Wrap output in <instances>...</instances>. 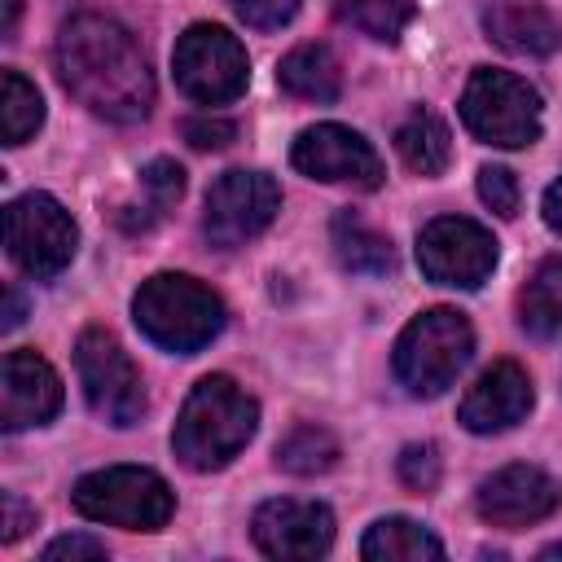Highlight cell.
Masks as SVG:
<instances>
[{
  "label": "cell",
  "mask_w": 562,
  "mask_h": 562,
  "mask_svg": "<svg viewBox=\"0 0 562 562\" xmlns=\"http://www.w3.org/2000/svg\"><path fill=\"white\" fill-rule=\"evenodd\" d=\"M479 198L501 220H514L518 215V180H514V171L509 167H483L479 171Z\"/></svg>",
  "instance_id": "83f0119b"
},
{
  "label": "cell",
  "mask_w": 562,
  "mask_h": 562,
  "mask_svg": "<svg viewBox=\"0 0 562 562\" xmlns=\"http://www.w3.org/2000/svg\"><path fill=\"white\" fill-rule=\"evenodd\" d=\"M31 527H35V509H31L18 492H4V496H0V540L13 544V540H22Z\"/></svg>",
  "instance_id": "4dcf8cb0"
},
{
  "label": "cell",
  "mask_w": 562,
  "mask_h": 562,
  "mask_svg": "<svg viewBox=\"0 0 562 562\" xmlns=\"http://www.w3.org/2000/svg\"><path fill=\"white\" fill-rule=\"evenodd\" d=\"M518 325L531 338L562 334V255L544 259L531 272V281L518 290Z\"/></svg>",
  "instance_id": "7402d4cb"
},
{
  "label": "cell",
  "mask_w": 562,
  "mask_h": 562,
  "mask_svg": "<svg viewBox=\"0 0 562 562\" xmlns=\"http://www.w3.org/2000/svg\"><path fill=\"white\" fill-rule=\"evenodd\" d=\"M461 123L483 145L527 149L540 140V92L514 70L479 66L461 92Z\"/></svg>",
  "instance_id": "8992f818"
},
{
  "label": "cell",
  "mask_w": 562,
  "mask_h": 562,
  "mask_svg": "<svg viewBox=\"0 0 562 562\" xmlns=\"http://www.w3.org/2000/svg\"><path fill=\"white\" fill-rule=\"evenodd\" d=\"M44 123V97L40 88L18 75V70H4L0 75V136L4 145H26Z\"/></svg>",
  "instance_id": "d4e9b609"
},
{
  "label": "cell",
  "mask_w": 562,
  "mask_h": 562,
  "mask_svg": "<svg viewBox=\"0 0 562 562\" xmlns=\"http://www.w3.org/2000/svg\"><path fill=\"white\" fill-rule=\"evenodd\" d=\"M329 241H334V255L347 272L356 277H386L395 268V250H391V237H382L373 224H364L356 211H338L334 224H329Z\"/></svg>",
  "instance_id": "d6986e66"
},
{
  "label": "cell",
  "mask_w": 562,
  "mask_h": 562,
  "mask_svg": "<svg viewBox=\"0 0 562 562\" xmlns=\"http://www.w3.org/2000/svg\"><path fill=\"white\" fill-rule=\"evenodd\" d=\"M395 149L404 158L408 171L417 176H439L448 162H452V136H448V123L435 114V110H408L404 123L395 127Z\"/></svg>",
  "instance_id": "44dd1931"
},
{
  "label": "cell",
  "mask_w": 562,
  "mask_h": 562,
  "mask_svg": "<svg viewBox=\"0 0 562 562\" xmlns=\"http://www.w3.org/2000/svg\"><path fill=\"white\" fill-rule=\"evenodd\" d=\"M395 474L408 492H435L439 479H443V461H439V448L435 443H408L395 461Z\"/></svg>",
  "instance_id": "4316f807"
},
{
  "label": "cell",
  "mask_w": 562,
  "mask_h": 562,
  "mask_svg": "<svg viewBox=\"0 0 562 562\" xmlns=\"http://www.w3.org/2000/svg\"><path fill=\"white\" fill-rule=\"evenodd\" d=\"M132 321L154 347L193 356L211 338H220L228 312H224V299L211 285H202L198 277L158 272V277L140 281V290L132 294Z\"/></svg>",
  "instance_id": "3957f363"
},
{
  "label": "cell",
  "mask_w": 562,
  "mask_h": 562,
  "mask_svg": "<svg viewBox=\"0 0 562 562\" xmlns=\"http://www.w3.org/2000/svg\"><path fill=\"white\" fill-rule=\"evenodd\" d=\"M417 263L435 285L479 290L496 268V237L465 215H439L417 233Z\"/></svg>",
  "instance_id": "8fae6325"
},
{
  "label": "cell",
  "mask_w": 562,
  "mask_h": 562,
  "mask_svg": "<svg viewBox=\"0 0 562 562\" xmlns=\"http://www.w3.org/2000/svg\"><path fill=\"white\" fill-rule=\"evenodd\" d=\"M70 505L88 522L123 527V531H158L176 514V496L162 474L145 465H105L75 483Z\"/></svg>",
  "instance_id": "5b68a950"
},
{
  "label": "cell",
  "mask_w": 562,
  "mask_h": 562,
  "mask_svg": "<svg viewBox=\"0 0 562 562\" xmlns=\"http://www.w3.org/2000/svg\"><path fill=\"white\" fill-rule=\"evenodd\" d=\"M228 4H233V13H237L246 26H255V31H281V26H290L294 13H299V0H228Z\"/></svg>",
  "instance_id": "f1b7e54d"
},
{
  "label": "cell",
  "mask_w": 562,
  "mask_h": 562,
  "mask_svg": "<svg viewBox=\"0 0 562 562\" xmlns=\"http://www.w3.org/2000/svg\"><path fill=\"white\" fill-rule=\"evenodd\" d=\"M250 536L259 544V553L281 558V562H307V558H325L334 544V514L321 501H294V496H277L263 501L250 518Z\"/></svg>",
  "instance_id": "4fadbf2b"
},
{
  "label": "cell",
  "mask_w": 562,
  "mask_h": 562,
  "mask_svg": "<svg viewBox=\"0 0 562 562\" xmlns=\"http://www.w3.org/2000/svg\"><path fill=\"white\" fill-rule=\"evenodd\" d=\"M290 162L307 176V180H321V184H351V189H378L382 184V158L378 149L342 127V123H316V127H303L294 149H290Z\"/></svg>",
  "instance_id": "7c38bea8"
},
{
  "label": "cell",
  "mask_w": 562,
  "mask_h": 562,
  "mask_svg": "<svg viewBox=\"0 0 562 562\" xmlns=\"http://www.w3.org/2000/svg\"><path fill=\"white\" fill-rule=\"evenodd\" d=\"M61 408V378L35 351H9L0 364V426L9 435L53 422Z\"/></svg>",
  "instance_id": "9a60e30c"
},
{
  "label": "cell",
  "mask_w": 562,
  "mask_h": 562,
  "mask_svg": "<svg viewBox=\"0 0 562 562\" xmlns=\"http://www.w3.org/2000/svg\"><path fill=\"white\" fill-rule=\"evenodd\" d=\"M281 211V189L268 171H224L206 189L202 206V233L215 250H237L250 237H259Z\"/></svg>",
  "instance_id": "30bf717a"
},
{
  "label": "cell",
  "mask_w": 562,
  "mask_h": 562,
  "mask_svg": "<svg viewBox=\"0 0 562 562\" xmlns=\"http://www.w3.org/2000/svg\"><path fill=\"white\" fill-rule=\"evenodd\" d=\"M483 31L492 44L518 57H549L562 44V26L544 4H522V0H501L483 13Z\"/></svg>",
  "instance_id": "e0dca14e"
},
{
  "label": "cell",
  "mask_w": 562,
  "mask_h": 562,
  "mask_svg": "<svg viewBox=\"0 0 562 562\" xmlns=\"http://www.w3.org/2000/svg\"><path fill=\"white\" fill-rule=\"evenodd\" d=\"M140 189H145V206H123L119 211V224L127 233H145L154 228L184 193V167L171 162V158H154L145 171H140Z\"/></svg>",
  "instance_id": "603a6c76"
},
{
  "label": "cell",
  "mask_w": 562,
  "mask_h": 562,
  "mask_svg": "<svg viewBox=\"0 0 562 562\" xmlns=\"http://www.w3.org/2000/svg\"><path fill=\"white\" fill-rule=\"evenodd\" d=\"M75 369L88 408L110 426H136L145 417V382L110 329H83L75 342Z\"/></svg>",
  "instance_id": "ba28073f"
},
{
  "label": "cell",
  "mask_w": 562,
  "mask_h": 562,
  "mask_svg": "<svg viewBox=\"0 0 562 562\" xmlns=\"http://www.w3.org/2000/svg\"><path fill=\"white\" fill-rule=\"evenodd\" d=\"M334 465H338V439L316 422L285 430V439L277 443V470H285V474L312 479V474H325Z\"/></svg>",
  "instance_id": "484cf974"
},
{
  "label": "cell",
  "mask_w": 562,
  "mask_h": 562,
  "mask_svg": "<svg viewBox=\"0 0 562 562\" xmlns=\"http://www.w3.org/2000/svg\"><path fill=\"white\" fill-rule=\"evenodd\" d=\"M544 224L562 237V180H553V184L544 189Z\"/></svg>",
  "instance_id": "d6a6232c"
},
{
  "label": "cell",
  "mask_w": 562,
  "mask_h": 562,
  "mask_svg": "<svg viewBox=\"0 0 562 562\" xmlns=\"http://www.w3.org/2000/svg\"><path fill=\"white\" fill-rule=\"evenodd\" d=\"M61 558H105V540H97V536H61V540H53L48 549H44V562H61Z\"/></svg>",
  "instance_id": "1f68e13d"
},
{
  "label": "cell",
  "mask_w": 562,
  "mask_h": 562,
  "mask_svg": "<svg viewBox=\"0 0 562 562\" xmlns=\"http://www.w3.org/2000/svg\"><path fill=\"white\" fill-rule=\"evenodd\" d=\"M18 9H22V0H9V18H4V35H13V22H18Z\"/></svg>",
  "instance_id": "e575fe53"
},
{
  "label": "cell",
  "mask_w": 562,
  "mask_h": 562,
  "mask_svg": "<svg viewBox=\"0 0 562 562\" xmlns=\"http://www.w3.org/2000/svg\"><path fill=\"white\" fill-rule=\"evenodd\" d=\"M531 400H536V391H531L527 369L514 364V360H496L474 378L457 417L474 435H501V430L518 426L531 413Z\"/></svg>",
  "instance_id": "2e32d148"
},
{
  "label": "cell",
  "mask_w": 562,
  "mask_h": 562,
  "mask_svg": "<svg viewBox=\"0 0 562 562\" xmlns=\"http://www.w3.org/2000/svg\"><path fill=\"white\" fill-rule=\"evenodd\" d=\"M558 505H562V483L540 465H501L474 492L479 518L492 527H505V531L544 522Z\"/></svg>",
  "instance_id": "5bb4252c"
},
{
  "label": "cell",
  "mask_w": 562,
  "mask_h": 562,
  "mask_svg": "<svg viewBox=\"0 0 562 562\" xmlns=\"http://www.w3.org/2000/svg\"><path fill=\"white\" fill-rule=\"evenodd\" d=\"M61 88L105 123H140L154 110V75L136 35L105 13H75L57 31Z\"/></svg>",
  "instance_id": "6da1fadb"
},
{
  "label": "cell",
  "mask_w": 562,
  "mask_h": 562,
  "mask_svg": "<svg viewBox=\"0 0 562 562\" xmlns=\"http://www.w3.org/2000/svg\"><path fill=\"white\" fill-rule=\"evenodd\" d=\"M255 426H259V404L233 378L206 373L189 391V400L176 417L171 448L189 470L211 474V470L228 465L255 439Z\"/></svg>",
  "instance_id": "7a4b0ae2"
},
{
  "label": "cell",
  "mask_w": 562,
  "mask_h": 562,
  "mask_svg": "<svg viewBox=\"0 0 562 562\" xmlns=\"http://www.w3.org/2000/svg\"><path fill=\"white\" fill-rule=\"evenodd\" d=\"M180 136L193 145V149H224L237 140V123L233 119H220V114H193L180 123Z\"/></svg>",
  "instance_id": "f546056e"
},
{
  "label": "cell",
  "mask_w": 562,
  "mask_h": 562,
  "mask_svg": "<svg viewBox=\"0 0 562 562\" xmlns=\"http://www.w3.org/2000/svg\"><path fill=\"white\" fill-rule=\"evenodd\" d=\"M540 558H544V562H553V558H562V544H549V549H540Z\"/></svg>",
  "instance_id": "d590c367"
},
{
  "label": "cell",
  "mask_w": 562,
  "mask_h": 562,
  "mask_svg": "<svg viewBox=\"0 0 562 562\" xmlns=\"http://www.w3.org/2000/svg\"><path fill=\"white\" fill-rule=\"evenodd\" d=\"M22 321V294L9 285V307H4V329H13Z\"/></svg>",
  "instance_id": "836d02e7"
},
{
  "label": "cell",
  "mask_w": 562,
  "mask_h": 562,
  "mask_svg": "<svg viewBox=\"0 0 562 562\" xmlns=\"http://www.w3.org/2000/svg\"><path fill=\"white\" fill-rule=\"evenodd\" d=\"M470 351H474L470 321L457 307H430L404 325V334L395 338L391 364H395V378L408 395L430 400L457 382Z\"/></svg>",
  "instance_id": "277c9868"
},
{
  "label": "cell",
  "mask_w": 562,
  "mask_h": 562,
  "mask_svg": "<svg viewBox=\"0 0 562 562\" xmlns=\"http://www.w3.org/2000/svg\"><path fill=\"white\" fill-rule=\"evenodd\" d=\"M176 88L198 105H228L250 83V57L241 40L215 22H193L171 53Z\"/></svg>",
  "instance_id": "52a82bcc"
},
{
  "label": "cell",
  "mask_w": 562,
  "mask_h": 562,
  "mask_svg": "<svg viewBox=\"0 0 562 562\" xmlns=\"http://www.w3.org/2000/svg\"><path fill=\"white\" fill-rule=\"evenodd\" d=\"M4 246L26 277H57L79 246L70 211L53 193H22L4 206Z\"/></svg>",
  "instance_id": "9c48e42d"
},
{
  "label": "cell",
  "mask_w": 562,
  "mask_h": 562,
  "mask_svg": "<svg viewBox=\"0 0 562 562\" xmlns=\"http://www.w3.org/2000/svg\"><path fill=\"white\" fill-rule=\"evenodd\" d=\"M413 13H417L413 0H334V18L378 44H395L408 31Z\"/></svg>",
  "instance_id": "cb8c5ba5"
},
{
  "label": "cell",
  "mask_w": 562,
  "mask_h": 562,
  "mask_svg": "<svg viewBox=\"0 0 562 562\" xmlns=\"http://www.w3.org/2000/svg\"><path fill=\"white\" fill-rule=\"evenodd\" d=\"M360 558H369V562H439L443 544L430 527H422L413 518H378L360 540Z\"/></svg>",
  "instance_id": "ffe728a7"
},
{
  "label": "cell",
  "mask_w": 562,
  "mask_h": 562,
  "mask_svg": "<svg viewBox=\"0 0 562 562\" xmlns=\"http://www.w3.org/2000/svg\"><path fill=\"white\" fill-rule=\"evenodd\" d=\"M277 83H281V92H290L299 101L329 105L342 92V66H338V57L325 44H299V48H290L281 57Z\"/></svg>",
  "instance_id": "ac0fdd59"
}]
</instances>
